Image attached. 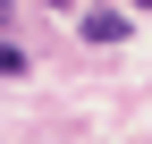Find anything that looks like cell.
Wrapping results in <instances>:
<instances>
[{
	"instance_id": "obj_1",
	"label": "cell",
	"mask_w": 152,
	"mask_h": 144,
	"mask_svg": "<svg viewBox=\"0 0 152 144\" xmlns=\"http://www.w3.org/2000/svg\"><path fill=\"white\" fill-rule=\"evenodd\" d=\"M118 34H127L118 9H93V17H85V43H118Z\"/></svg>"
},
{
	"instance_id": "obj_2",
	"label": "cell",
	"mask_w": 152,
	"mask_h": 144,
	"mask_svg": "<svg viewBox=\"0 0 152 144\" xmlns=\"http://www.w3.org/2000/svg\"><path fill=\"white\" fill-rule=\"evenodd\" d=\"M0 26H9V0H0Z\"/></svg>"
},
{
	"instance_id": "obj_3",
	"label": "cell",
	"mask_w": 152,
	"mask_h": 144,
	"mask_svg": "<svg viewBox=\"0 0 152 144\" xmlns=\"http://www.w3.org/2000/svg\"><path fill=\"white\" fill-rule=\"evenodd\" d=\"M51 9H59V0H51Z\"/></svg>"
},
{
	"instance_id": "obj_4",
	"label": "cell",
	"mask_w": 152,
	"mask_h": 144,
	"mask_svg": "<svg viewBox=\"0 0 152 144\" xmlns=\"http://www.w3.org/2000/svg\"><path fill=\"white\" fill-rule=\"evenodd\" d=\"M144 9H152V0H144Z\"/></svg>"
}]
</instances>
